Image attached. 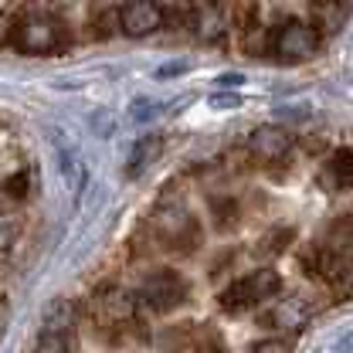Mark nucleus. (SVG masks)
Segmentation results:
<instances>
[{
    "label": "nucleus",
    "instance_id": "1",
    "mask_svg": "<svg viewBox=\"0 0 353 353\" xmlns=\"http://www.w3.org/2000/svg\"><path fill=\"white\" fill-rule=\"evenodd\" d=\"M65 41H72V34L61 28V21L54 14L28 10V14H17V21H14L10 44L21 54H54L65 48Z\"/></svg>",
    "mask_w": 353,
    "mask_h": 353
},
{
    "label": "nucleus",
    "instance_id": "2",
    "mask_svg": "<svg viewBox=\"0 0 353 353\" xmlns=\"http://www.w3.org/2000/svg\"><path fill=\"white\" fill-rule=\"evenodd\" d=\"M279 289H282L279 272H275V268H259V272H252V275L231 282V285L218 296V303L224 312L238 316V312H248V309L268 303L272 296H279Z\"/></svg>",
    "mask_w": 353,
    "mask_h": 353
},
{
    "label": "nucleus",
    "instance_id": "3",
    "mask_svg": "<svg viewBox=\"0 0 353 353\" xmlns=\"http://www.w3.org/2000/svg\"><path fill=\"white\" fill-rule=\"evenodd\" d=\"M153 231L163 241V248L170 252H194L201 245V231H197V218L187 211L183 201H160L157 214H153Z\"/></svg>",
    "mask_w": 353,
    "mask_h": 353
},
{
    "label": "nucleus",
    "instance_id": "4",
    "mask_svg": "<svg viewBox=\"0 0 353 353\" xmlns=\"http://www.w3.org/2000/svg\"><path fill=\"white\" fill-rule=\"evenodd\" d=\"M190 296L187 289V279L174 272V268H157L143 279L136 299H139V309H150V312H170V309L183 306Z\"/></svg>",
    "mask_w": 353,
    "mask_h": 353
},
{
    "label": "nucleus",
    "instance_id": "5",
    "mask_svg": "<svg viewBox=\"0 0 353 353\" xmlns=\"http://www.w3.org/2000/svg\"><path fill=\"white\" fill-rule=\"evenodd\" d=\"M95 316L105 330L123 333L126 326H139V299H136V292L123 289V285H109L95 299Z\"/></svg>",
    "mask_w": 353,
    "mask_h": 353
},
{
    "label": "nucleus",
    "instance_id": "6",
    "mask_svg": "<svg viewBox=\"0 0 353 353\" xmlns=\"http://www.w3.org/2000/svg\"><path fill=\"white\" fill-rule=\"evenodd\" d=\"M319 38H323V31H319L316 24L289 21L285 28H279V31L272 34V51H275L282 61H306V58L316 54Z\"/></svg>",
    "mask_w": 353,
    "mask_h": 353
},
{
    "label": "nucleus",
    "instance_id": "7",
    "mask_svg": "<svg viewBox=\"0 0 353 353\" xmlns=\"http://www.w3.org/2000/svg\"><path fill=\"white\" fill-rule=\"evenodd\" d=\"M119 28L130 38H146L153 31L163 28V7L160 3H146V0H132L119 7Z\"/></svg>",
    "mask_w": 353,
    "mask_h": 353
},
{
    "label": "nucleus",
    "instance_id": "8",
    "mask_svg": "<svg viewBox=\"0 0 353 353\" xmlns=\"http://www.w3.org/2000/svg\"><path fill=\"white\" fill-rule=\"evenodd\" d=\"M309 316H312V306H309L306 299L289 296L285 303L265 309L262 316H259V326H265V330H279V333H296V330H303L309 323Z\"/></svg>",
    "mask_w": 353,
    "mask_h": 353
},
{
    "label": "nucleus",
    "instance_id": "9",
    "mask_svg": "<svg viewBox=\"0 0 353 353\" xmlns=\"http://www.w3.org/2000/svg\"><path fill=\"white\" fill-rule=\"evenodd\" d=\"M289 150H292V136L285 130H279V126H262V130H255L248 136V153L265 167L282 163Z\"/></svg>",
    "mask_w": 353,
    "mask_h": 353
},
{
    "label": "nucleus",
    "instance_id": "10",
    "mask_svg": "<svg viewBox=\"0 0 353 353\" xmlns=\"http://www.w3.org/2000/svg\"><path fill=\"white\" fill-rule=\"evenodd\" d=\"M224 7H214V3H208V7H194V14H190V28H194V34L201 38V41H218L224 38V31H228V17L221 14Z\"/></svg>",
    "mask_w": 353,
    "mask_h": 353
},
{
    "label": "nucleus",
    "instance_id": "11",
    "mask_svg": "<svg viewBox=\"0 0 353 353\" xmlns=\"http://www.w3.org/2000/svg\"><path fill=\"white\" fill-rule=\"evenodd\" d=\"M160 146H163V139H160V136H143V139L130 150V157H126V176L136 180V176L143 174V170L160 157Z\"/></svg>",
    "mask_w": 353,
    "mask_h": 353
},
{
    "label": "nucleus",
    "instance_id": "12",
    "mask_svg": "<svg viewBox=\"0 0 353 353\" xmlns=\"http://www.w3.org/2000/svg\"><path fill=\"white\" fill-rule=\"evenodd\" d=\"M72 340H75V326H48L44 323L34 353H72Z\"/></svg>",
    "mask_w": 353,
    "mask_h": 353
},
{
    "label": "nucleus",
    "instance_id": "13",
    "mask_svg": "<svg viewBox=\"0 0 353 353\" xmlns=\"http://www.w3.org/2000/svg\"><path fill=\"white\" fill-rule=\"evenodd\" d=\"M326 176H333L336 187H353V150H336L326 163Z\"/></svg>",
    "mask_w": 353,
    "mask_h": 353
},
{
    "label": "nucleus",
    "instance_id": "14",
    "mask_svg": "<svg viewBox=\"0 0 353 353\" xmlns=\"http://www.w3.org/2000/svg\"><path fill=\"white\" fill-rule=\"evenodd\" d=\"M28 197V174H14L0 183V208L7 204H21Z\"/></svg>",
    "mask_w": 353,
    "mask_h": 353
},
{
    "label": "nucleus",
    "instance_id": "15",
    "mask_svg": "<svg viewBox=\"0 0 353 353\" xmlns=\"http://www.w3.org/2000/svg\"><path fill=\"white\" fill-rule=\"evenodd\" d=\"M211 218L218 228H231L234 221H238V201L234 197H218V201H211Z\"/></svg>",
    "mask_w": 353,
    "mask_h": 353
},
{
    "label": "nucleus",
    "instance_id": "16",
    "mask_svg": "<svg viewBox=\"0 0 353 353\" xmlns=\"http://www.w3.org/2000/svg\"><path fill=\"white\" fill-rule=\"evenodd\" d=\"M61 174H65V183L72 180V190L79 194L85 170H82V163H79V157H75V153H65V150H61Z\"/></svg>",
    "mask_w": 353,
    "mask_h": 353
},
{
    "label": "nucleus",
    "instance_id": "17",
    "mask_svg": "<svg viewBox=\"0 0 353 353\" xmlns=\"http://www.w3.org/2000/svg\"><path fill=\"white\" fill-rule=\"evenodd\" d=\"M157 116H160V105H157V102H146V99L132 102V109H130L132 123H153Z\"/></svg>",
    "mask_w": 353,
    "mask_h": 353
},
{
    "label": "nucleus",
    "instance_id": "18",
    "mask_svg": "<svg viewBox=\"0 0 353 353\" xmlns=\"http://www.w3.org/2000/svg\"><path fill=\"white\" fill-rule=\"evenodd\" d=\"M17 231H21V224L10 218V214H0V255L17 241Z\"/></svg>",
    "mask_w": 353,
    "mask_h": 353
},
{
    "label": "nucleus",
    "instance_id": "19",
    "mask_svg": "<svg viewBox=\"0 0 353 353\" xmlns=\"http://www.w3.org/2000/svg\"><path fill=\"white\" fill-rule=\"evenodd\" d=\"M252 353H292L289 340H262L259 347H252Z\"/></svg>",
    "mask_w": 353,
    "mask_h": 353
},
{
    "label": "nucleus",
    "instance_id": "20",
    "mask_svg": "<svg viewBox=\"0 0 353 353\" xmlns=\"http://www.w3.org/2000/svg\"><path fill=\"white\" fill-rule=\"evenodd\" d=\"M180 72H187V61L180 58V61H167L160 72H157V79H170V75H180Z\"/></svg>",
    "mask_w": 353,
    "mask_h": 353
},
{
    "label": "nucleus",
    "instance_id": "21",
    "mask_svg": "<svg viewBox=\"0 0 353 353\" xmlns=\"http://www.w3.org/2000/svg\"><path fill=\"white\" fill-rule=\"evenodd\" d=\"M238 102H241L238 95H231V99H228V95H224V99H211V105H214V109H228V105H238Z\"/></svg>",
    "mask_w": 353,
    "mask_h": 353
},
{
    "label": "nucleus",
    "instance_id": "22",
    "mask_svg": "<svg viewBox=\"0 0 353 353\" xmlns=\"http://www.w3.org/2000/svg\"><path fill=\"white\" fill-rule=\"evenodd\" d=\"M197 353H221L218 347H204V350H197Z\"/></svg>",
    "mask_w": 353,
    "mask_h": 353
}]
</instances>
